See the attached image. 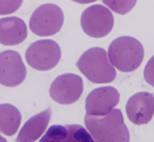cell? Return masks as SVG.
Returning <instances> with one entry per match:
<instances>
[{"label": "cell", "mask_w": 154, "mask_h": 142, "mask_svg": "<svg viewBox=\"0 0 154 142\" xmlns=\"http://www.w3.org/2000/svg\"><path fill=\"white\" fill-rule=\"evenodd\" d=\"M84 123L94 142H129V131L120 109L102 116L86 114Z\"/></svg>", "instance_id": "6da1fadb"}, {"label": "cell", "mask_w": 154, "mask_h": 142, "mask_svg": "<svg viewBox=\"0 0 154 142\" xmlns=\"http://www.w3.org/2000/svg\"><path fill=\"white\" fill-rule=\"evenodd\" d=\"M0 142H7V140L0 135Z\"/></svg>", "instance_id": "d6986e66"}, {"label": "cell", "mask_w": 154, "mask_h": 142, "mask_svg": "<svg viewBox=\"0 0 154 142\" xmlns=\"http://www.w3.org/2000/svg\"><path fill=\"white\" fill-rule=\"evenodd\" d=\"M108 52L111 64L124 72L137 70L144 56L142 44L130 36H122L114 39L110 43Z\"/></svg>", "instance_id": "7a4b0ae2"}, {"label": "cell", "mask_w": 154, "mask_h": 142, "mask_svg": "<svg viewBox=\"0 0 154 142\" xmlns=\"http://www.w3.org/2000/svg\"><path fill=\"white\" fill-rule=\"evenodd\" d=\"M70 1H73V2L79 3V4H84L92 3V2H94L96 1L97 0H70Z\"/></svg>", "instance_id": "ac0fdd59"}, {"label": "cell", "mask_w": 154, "mask_h": 142, "mask_svg": "<svg viewBox=\"0 0 154 142\" xmlns=\"http://www.w3.org/2000/svg\"><path fill=\"white\" fill-rule=\"evenodd\" d=\"M28 29L20 18L11 16L0 19V43L4 46H15L27 37Z\"/></svg>", "instance_id": "7c38bea8"}, {"label": "cell", "mask_w": 154, "mask_h": 142, "mask_svg": "<svg viewBox=\"0 0 154 142\" xmlns=\"http://www.w3.org/2000/svg\"><path fill=\"white\" fill-rule=\"evenodd\" d=\"M23 0H0V15L14 13L22 5Z\"/></svg>", "instance_id": "2e32d148"}, {"label": "cell", "mask_w": 154, "mask_h": 142, "mask_svg": "<svg viewBox=\"0 0 154 142\" xmlns=\"http://www.w3.org/2000/svg\"><path fill=\"white\" fill-rule=\"evenodd\" d=\"M64 23V14L60 7L54 4H45L32 13L29 21L30 30L40 37L52 36L58 33Z\"/></svg>", "instance_id": "277c9868"}, {"label": "cell", "mask_w": 154, "mask_h": 142, "mask_svg": "<svg viewBox=\"0 0 154 142\" xmlns=\"http://www.w3.org/2000/svg\"><path fill=\"white\" fill-rule=\"evenodd\" d=\"M129 119L136 125L146 124L154 114V96L147 92H140L131 96L126 105Z\"/></svg>", "instance_id": "30bf717a"}, {"label": "cell", "mask_w": 154, "mask_h": 142, "mask_svg": "<svg viewBox=\"0 0 154 142\" xmlns=\"http://www.w3.org/2000/svg\"><path fill=\"white\" fill-rule=\"evenodd\" d=\"M52 111L48 107L28 119L20 130L16 142H34L46 130L51 117Z\"/></svg>", "instance_id": "4fadbf2b"}, {"label": "cell", "mask_w": 154, "mask_h": 142, "mask_svg": "<svg viewBox=\"0 0 154 142\" xmlns=\"http://www.w3.org/2000/svg\"><path fill=\"white\" fill-rule=\"evenodd\" d=\"M22 116L19 110L10 104H0V132L7 136L14 135L17 131Z\"/></svg>", "instance_id": "5bb4252c"}, {"label": "cell", "mask_w": 154, "mask_h": 142, "mask_svg": "<svg viewBox=\"0 0 154 142\" xmlns=\"http://www.w3.org/2000/svg\"><path fill=\"white\" fill-rule=\"evenodd\" d=\"M61 56L58 44L50 39L40 40L32 43L25 52L28 65L35 70L45 71L54 68Z\"/></svg>", "instance_id": "5b68a950"}, {"label": "cell", "mask_w": 154, "mask_h": 142, "mask_svg": "<svg viewBox=\"0 0 154 142\" xmlns=\"http://www.w3.org/2000/svg\"><path fill=\"white\" fill-rule=\"evenodd\" d=\"M76 65L92 83H108L114 81L116 77V70L109 61L106 52L100 47H92L85 51Z\"/></svg>", "instance_id": "3957f363"}, {"label": "cell", "mask_w": 154, "mask_h": 142, "mask_svg": "<svg viewBox=\"0 0 154 142\" xmlns=\"http://www.w3.org/2000/svg\"><path fill=\"white\" fill-rule=\"evenodd\" d=\"M82 78L73 73L58 75L51 83L49 89L51 97L57 102L67 105L76 101L83 92Z\"/></svg>", "instance_id": "52a82bcc"}, {"label": "cell", "mask_w": 154, "mask_h": 142, "mask_svg": "<svg viewBox=\"0 0 154 142\" xmlns=\"http://www.w3.org/2000/svg\"><path fill=\"white\" fill-rule=\"evenodd\" d=\"M39 142H94L90 134L81 125H52Z\"/></svg>", "instance_id": "8fae6325"}, {"label": "cell", "mask_w": 154, "mask_h": 142, "mask_svg": "<svg viewBox=\"0 0 154 142\" xmlns=\"http://www.w3.org/2000/svg\"><path fill=\"white\" fill-rule=\"evenodd\" d=\"M26 76V68L20 55L13 50L0 52V84L7 87L20 84Z\"/></svg>", "instance_id": "ba28073f"}, {"label": "cell", "mask_w": 154, "mask_h": 142, "mask_svg": "<svg viewBox=\"0 0 154 142\" xmlns=\"http://www.w3.org/2000/svg\"><path fill=\"white\" fill-rule=\"evenodd\" d=\"M114 22L111 11L99 4L91 5L84 10L80 20L83 31L89 37L96 38L106 36L112 31Z\"/></svg>", "instance_id": "8992f818"}, {"label": "cell", "mask_w": 154, "mask_h": 142, "mask_svg": "<svg viewBox=\"0 0 154 142\" xmlns=\"http://www.w3.org/2000/svg\"><path fill=\"white\" fill-rule=\"evenodd\" d=\"M144 77L148 84L154 87V55L146 65L144 70Z\"/></svg>", "instance_id": "e0dca14e"}, {"label": "cell", "mask_w": 154, "mask_h": 142, "mask_svg": "<svg viewBox=\"0 0 154 142\" xmlns=\"http://www.w3.org/2000/svg\"><path fill=\"white\" fill-rule=\"evenodd\" d=\"M109 9L116 13L125 15L135 7L137 0H102Z\"/></svg>", "instance_id": "9a60e30c"}, {"label": "cell", "mask_w": 154, "mask_h": 142, "mask_svg": "<svg viewBox=\"0 0 154 142\" xmlns=\"http://www.w3.org/2000/svg\"><path fill=\"white\" fill-rule=\"evenodd\" d=\"M120 94L112 86L100 87L93 90L85 101L87 114L102 116L109 113L119 103Z\"/></svg>", "instance_id": "9c48e42d"}]
</instances>
